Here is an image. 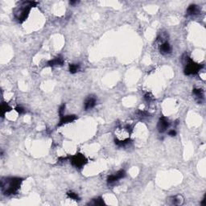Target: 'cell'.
I'll return each mask as SVG.
<instances>
[{"mask_svg":"<svg viewBox=\"0 0 206 206\" xmlns=\"http://www.w3.org/2000/svg\"><path fill=\"white\" fill-rule=\"evenodd\" d=\"M23 180L19 177H8L1 181V190L6 196H10L17 193L20 188Z\"/></svg>","mask_w":206,"mask_h":206,"instance_id":"obj_1","label":"cell"},{"mask_svg":"<svg viewBox=\"0 0 206 206\" xmlns=\"http://www.w3.org/2000/svg\"><path fill=\"white\" fill-rule=\"evenodd\" d=\"M182 60H183V63L185 65V67H184V74L185 75L196 74L203 68V65H199L197 63H195L187 55L183 56Z\"/></svg>","mask_w":206,"mask_h":206,"instance_id":"obj_2","label":"cell"},{"mask_svg":"<svg viewBox=\"0 0 206 206\" xmlns=\"http://www.w3.org/2000/svg\"><path fill=\"white\" fill-rule=\"evenodd\" d=\"M35 2H24V4L23 5V7L20 9V10L18 11V12L16 13V15H15V17H16L17 20L19 21V22H20V23H22L23 21L25 20L26 19H27V15H28V14H29V11H30V9H31V7L32 6H33V4H35Z\"/></svg>","mask_w":206,"mask_h":206,"instance_id":"obj_3","label":"cell"},{"mask_svg":"<svg viewBox=\"0 0 206 206\" xmlns=\"http://www.w3.org/2000/svg\"><path fill=\"white\" fill-rule=\"evenodd\" d=\"M70 162L74 167L81 168L86 165V164L87 163V160L82 154H77L71 157Z\"/></svg>","mask_w":206,"mask_h":206,"instance_id":"obj_4","label":"cell"},{"mask_svg":"<svg viewBox=\"0 0 206 206\" xmlns=\"http://www.w3.org/2000/svg\"><path fill=\"white\" fill-rule=\"evenodd\" d=\"M126 176V172L124 170H120L118 172L113 174V175L110 176L107 179V182L109 184H112L115 183L117 181H119V180L123 179V177Z\"/></svg>","mask_w":206,"mask_h":206,"instance_id":"obj_5","label":"cell"},{"mask_svg":"<svg viewBox=\"0 0 206 206\" xmlns=\"http://www.w3.org/2000/svg\"><path fill=\"white\" fill-rule=\"evenodd\" d=\"M169 122L165 117H161L160 119H159L158 125H157V128L160 133H164V131H167V129L169 127Z\"/></svg>","mask_w":206,"mask_h":206,"instance_id":"obj_6","label":"cell"},{"mask_svg":"<svg viewBox=\"0 0 206 206\" xmlns=\"http://www.w3.org/2000/svg\"><path fill=\"white\" fill-rule=\"evenodd\" d=\"M96 100L95 97H93V96H90L89 98H86V102H85V110L86 111H90L91 109H93L94 106H96Z\"/></svg>","mask_w":206,"mask_h":206,"instance_id":"obj_7","label":"cell"},{"mask_svg":"<svg viewBox=\"0 0 206 206\" xmlns=\"http://www.w3.org/2000/svg\"><path fill=\"white\" fill-rule=\"evenodd\" d=\"M77 119V116L76 115H63L60 117V123H59V127L62 126L64 124H67V123H72L73 121H75Z\"/></svg>","mask_w":206,"mask_h":206,"instance_id":"obj_8","label":"cell"},{"mask_svg":"<svg viewBox=\"0 0 206 206\" xmlns=\"http://www.w3.org/2000/svg\"><path fill=\"white\" fill-rule=\"evenodd\" d=\"M160 50L162 54H168L172 52V47L168 42H163L160 46Z\"/></svg>","mask_w":206,"mask_h":206,"instance_id":"obj_9","label":"cell"},{"mask_svg":"<svg viewBox=\"0 0 206 206\" xmlns=\"http://www.w3.org/2000/svg\"><path fill=\"white\" fill-rule=\"evenodd\" d=\"M192 94L199 103L204 100V91L201 89H194L192 90Z\"/></svg>","mask_w":206,"mask_h":206,"instance_id":"obj_10","label":"cell"},{"mask_svg":"<svg viewBox=\"0 0 206 206\" xmlns=\"http://www.w3.org/2000/svg\"><path fill=\"white\" fill-rule=\"evenodd\" d=\"M64 64V59L61 57V56H57L53 60L48 61L47 65L48 66L53 67V66H57V65H62Z\"/></svg>","mask_w":206,"mask_h":206,"instance_id":"obj_11","label":"cell"},{"mask_svg":"<svg viewBox=\"0 0 206 206\" xmlns=\"http://www.w3.org/2000/svg\"><path fill=\"white\" fill-rule=\"evenodd\" d=\"M199 12V8L196 5H190L188 8L187 9L188 15H195Z\"/></svg>","mask_w":206,"mask_h":206,"instance_id":"obj_12","label":"cell"},{"mask_svg":"<svg viewBox=\"0 0 206 206\" xmlns=\"http://www.w3.org/2000/svg\"><path fill=\"white\" fill-rule=\"evenodd\" d=\"M184 200L182 196L178 195V196H175L172 197V204H175V205H179L183 203Z\"/></svg>","mask_w":206,"mask_h":206,"instance_id":"obj_13","label":"cell"},{"mask_svg":"<svg viewBox=\"0 0 206 206\" xmlns=\"http://www.w3.org/2000/svg\"><path fill=\"white\" fill-rule=\"evenodd\" d=\"M80 69V65L78 64H70L69 65V72L71 73H77Z\"/></svg>","mask_w":206,"mask_h":206,"instance_id":"obj_14","label":"cell"},{"mask_svg":"<svg viewBox=\"0 0 206 206\" xmlns=\"http://www.w3.org/2000/svg\"><path fill=\"white\" fill-rule=\"evenodd\" d=\"M67 196H69L70 199H72V200H80V197H79V196L77 195V193H76V192H72V191L68 192V193H67Z\"/></svg>","mask_w":206,"mask_h":206,"instance_id":"obj_15","label":"cell"},{"mask_svg":"<svg viewBox=\"0 0 206 206\" xmlns=\"http://www.w3.org/2000/svg\"><path fill=\"white\" fill-rule=\"evenodd\" d=\"M104 204V201H103V200L101 197H98L97 199H94L93 201L91 203H90V204H94V205H102V204Z\"/></svg>","mask_w":206,"mask_h":206,"instance_id":"obj_16","label":"cell"},{"mask_svg":"<svg viewBox=\"0 0 206 206\" xmlns=\"http://www.w3.org/2000/svg\"><path fill=\"white\" fill-rule=\"evenodd\" d=\"M10 110V108L9 107L8 105L6 104V103H2V106H1V112H2V117H3V115H4V114L6 112V111H9Z\"/></svg>","mask_w":206,"mask_h":206,"instance_id":"obj_17","label":"cell"},{"mask_svg":"<svg viewBox=\"0 0 206 206\" xmlns=\"http://www.w3.org/2000/svg\"><path fill=\"white\" fill-rule=\"evenodd\" d=\"M144 98H145L147 101H148V102H150V101L153 100V95H152L151 94H150V93H147V94H146L144 95Z\"/></svg>","mask_w":206,"mask_h":206,"instance_id":"obj_18","label":"cell"},{"mask_svg":"<svg viewBox=\"0 0 206 206\" xmlns=\"http://www.w3.org/2000/svg\"><path fill=\"white\" fill-rule=\"evenodd\" d=\"M15 110H16V111L18 113H19V115H21V114H23V113H24V109L23 108V107H21V106H18V107H16L15 108Z\"/></svg>","mask_w":206,"mask_h":206,"instance_id":"obj_19","label":"cell"},{"mask_svg":"<svg viewBox=\"0 0 206 206\" xmlns=\"http://www.w3.org/2000/svg\"><path fill=\"white\" fill-rule=\"evenodd\" d=\"M168 135L172 136V137H173V136H176V131L175 130H171V131H169Z\"/></svg>","mask_w":206,"mask_h":206,"instance_id":"obj_20","label":"cell"}]
</instances>
